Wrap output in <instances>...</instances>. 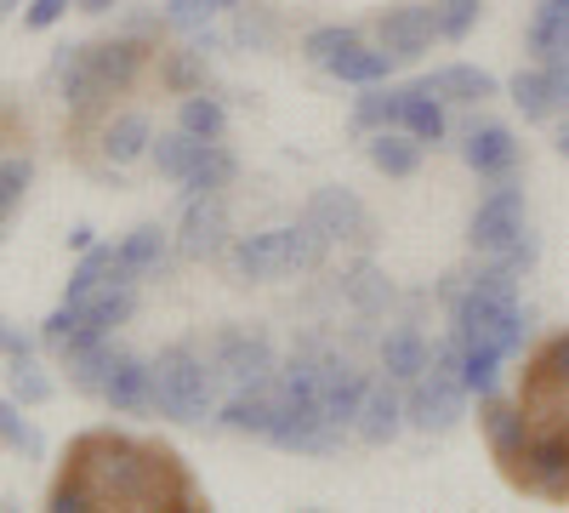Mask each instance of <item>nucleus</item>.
Masks as SVG:
<instances>
[{
  "label": "nucleus",
  "instance_id": "f257e3e1",
  "mask_svg": "<svg viewBox=\"0 0 569 513\" xmlns=\"http://www.w3.org/2000/svg\"><path fill=\"white\" fill-rule=\"evenodd\" d=\"M194 507V485L177 468V456L166 445H142V440H120V434H86L74 440L69 468L52 485V507L58 513H86V507Z\"/></svg>",
  "mask_w": 569,
  "mask_h": 513
},
{
  "label": "nucleus",
  "instance_id": "f03ea898",
  "mask_svg": "<svg viewBox=\"0 0 569 513\" xmlns=\"http://www.w3.org/2000/svg\"><path fill=\"white\" fill-rule=\"evenodd\" d=\"M330 240L302 217V223H279V228H262V235H246L228 246V263L240 279L251 286H279V279H297V274H313L325 263Z\"/></svg>",
  "mask_w": 569,
  "mask_h": 513
},
{
  "label": "nucleus",
  "instance_id": "7ed1b4c3",
  "mask_svg": "<svg viewBox=\"0 0 569 513\" xmlns=\"http://www.w3.org/2000/svg\"><path fill=\"white\" fill-rule=\"evenodd\" d=\"M154 411L188 428L217 416V365L194 343H171L154 354Z\"/></svg>",
  "mask_w": 569,
  "mask_h": 513
},
{
  "label": "nucleus",
  "instance_id": "20e7f679",
  "mask_svg": "<svg viewBox=\"0 0 569 513\" xmlns=\"http://www.w3.org/2000/svg\"><path fill=\"white\" fill-rule=\"evenodd\" d=\"M467 383H461V343L456 332L445 337V348H433V365L416 383H405V423L416 434H450L467 416Z\"/></svg>",
  "mask_w": 569,
  "mask_h": 513
},
{
  "label": "nucleus",
  "instance_id": "39448f33",
  "mask_svg": "<svg viewBox=\"0 0 569 513\" xmlns=\"http://www.w3.org/2000/svg\"><path fill=\"white\" fill-rule=\"evenodd\" d=\"M530 228V200H525V189L518 182H496V189L479 200V211H472V223H467V246L479 251V257H501L518 235Z\"/></svg>",
  "mask_w": 569,
  "mask_h": 513
},
{
  "label": "nucleus",
  "instance_id": "423d86ee",
  "mask_svg": "<svg viewBox=\"0 0 569 513\" xmlns=\"http://www.w3.org/2000/svg\"><path fill=\"white\" fill-rule=\"evenodd\" d=\"M211 365L233 388H251V383H268L279 371V348H273L268 332H257V325H222L211 337Z\"/></svg>",
  "mask_w": 569,
  "mask_h": 513
},
{
  "label": "nucleus",
  "instance_id": "0eeeda50",
  "mask_svg": "<svg viewBox=\"0 0 569 513\" xmlns=\"http://www.w3.org/2000/svg\"><path fill=\"white\" fill-rule=\"evenodd\" d=\"M370 383H376V377H370L365 365H353L348 354H337L330 343H319V405H325V416H330V423H337L342 434L359 423Z\"/></svg>",
  "mask_w": 569,
  "mask_h": 513
},
{
  "label": "nucleus",
  "instance_id": "6e6552de",
  "mask_svg": "<svg viewBox=\"0 0 569 513\" xmlns=\"http://www.w3.org/2000/svg\"><path fill=\"white\" fill-rule=\"evenodd\" d=\"M228 223V200L222 195H182V223H177V251L194 263H217L233 240Z\"/></svg>",
  "mask_w": 569,
  "mask_h": 513
},
{
  "label": "nucleus",
  "instance_id": "1a4fd4ad",
  "mask_svg": "<svg viewBox=\"0 0 569 513\" xmlns=\"http://www.w3.org/2000/svg\"><path fill=\"white\" fill-rule=\"evenodd\" d=\"M308 223L319 228L330 246H365V240H370V206H365L353 189H342V182H330V189H313V200H308Z\"/></svg>",
  "mask_w": 569,
  "mask_h": 513
},
{
  "label": "nucleus",
  "instance_id": "9d476101",
  "mask_svg": "<svg viewBox=\"0 0 569 513\" xmlns=\"http://www.w3.org/2000/svg\"><path fill=\"white\" fill-rule=\"evenodd\" d=\"M131 314H137V286H103V292H91L74 308V332H69V343L58 354H69L80 343H114V332H120V325H131Z\"/></svg>",
  "mask_w": 569,
  "mask_h": 513
},
{
  "label": "nucleus",
  "instance_id": "9b49d317",
  "mask_svg": "<svg viewBox=\"0 0 569 513\" xmlns=\"http://www.w3.org/2000/svg\"><path fill=\"white\" fill-rule=\"evenodd\" d=\"M154 46L137 40V34H114V40H91L86 46V63L91 75H98V86L109 91V98H126V91L142 80V69H149Z\"/></svg>",
  "mask_w": 569,
  "mask_h": 513
},
{
  "label": "nucleus",
  "instance_id": "f8f14e48",
  "mask_svg": "<svg viewBox=\"0 0 569 513\" xmlns=\"http://www.w3.org/2000/svg\"><path fill=\"white\" fill-rule=\"evenodd\" d=\"M98 399H103L114 416H149V411H154V359H137V354H120V348H114Z\"/></svg>",
  "mask_w": 569,
  "mask_h": 513
},
{
  "label": "nucleus",
  "instance_id": "ddd939ff",
  "mask_svg": "<svg viewBox=\"0 0 569 513\" xmlns=\"http://www.w3.org/2000/svg\"><path fill=\"white\" fill-rule=\"evenodd\" d=\"M439 40V18L433 7H388L382 23H376V46H388L399 63H421Z\"/></svg>",
  "mask_w": 569,
  "mask_h": 513
},
{
  "label": "nucleus",
  "instance_id": "4468645a",
  "mask_svg": "<svg viewBox=\"0 0 569 513\" xmlns=\"http://www.w3.org/2000/svg\"><path fill=\"white\" fill-rule=\"evenodd\" d=\"M217 428L228 434H251V440H268L273 423H279V394H273V377L268 383H251V388H233L228 399H217Z\"/></svg>",
  "mask_w": 569,
  "mask_h": 513
},
{
  "label": "nucleus",
  "instance_id": "2eb2a0df",
  "mask_svg": "<svg viewBox=\"0 0 569 513\" xmlns=\"http://www.w3.org/2000/svg\"><path fill=\"white\" fill-rule=\"evenodd\" d=\"M461 160H467L472 177H485V182L512 177V171H518V137H512V126L479 120V126L467 131V144H461Z\"/></svg>",
  "mask_w": 569,
  "mask_h": 513
},
{
  "label": "nucleus",
  "instance_id": "dca6fc26",
  "mask_svg": "<svg viewBox=\"0 0 569 513\" xmlns=\"http://www.w3.org/2000/svg\"><path fill=\"white\" fill-rule=\"evenodd\" d=\"M405 428H410V423H405V383H393L388 371H382V377L370 383V394H365V411H359L353 434H359L365 445H393Z\"/></svg>",
  "mask_w": 569,
  "mask_h": 513
},
{
  "label": "nucleus",
  "instance_id": "f3484780",
  "mask_svg": "<svg viewBox=\"0 0 569 513\" xmlns=\"http://www.w3.org/2000/svg\"><path fill=\"white\" fill-rule=\"evenodd\" d=\"M421 86L433 91L445 109H479V103L501 98V80L490 69H479V63H445L433 75H421Z\"/></svg>",
  "mask_w": 569,
  "mask_h": 513
},
{
  "label": "nucleus",
  "instance_id": "a211bd4d",
  "mask_svg": "<svg viewBox=\"0 0 569 513\" xmlns=\"http://www.w3.org/2000/svg\"><path fill=\"white\" fill-rule=\"evenodd\" d=\"M485 434H490L496 462L512 474V468H518V456H525V445H530V411L518 405V399L485 394Z\"/></svg>",
  "mask_w": 569,
  "mask_h": 513
},
{
  "label": "nucleus",
  "instance_id": "6ab92c4d",
  "mask_svg": "<svg viewBox=\"0 0 569 513\" xmlns=\"http://www.w3.org/2000/svg\"><path fill=\"white\" fill-rule=\"evenodd\" d=\"M166 251H171V235H166L160 223L131 228V235L114 246V286H137L142 274H154L166 263Z\"/></svg>",
  "mask_w": 569,
  "mask_h": 513
},
{
  "label": "nucleus",
  "instance_id": "aec40b11",
  "mask_svg": "<svg viewBox=\"0 0 569 513\" xmlns=\"http://www.w3.org/2000/svg\"><path fill=\"white\" fill-rule=\"evenodd\" d=\"M427 365H433V348H427L421 325H410V319L388 325V332H382V371H388V377L393 383H416Z\"/></svg>",
  "mask_w": 569,
  "mask_h": 513
},
{
  "label": "nucleus",
  "instance_id": "412c9836",
  "mask_svg": "<svg viewBox=\"0 0 569 513\" xmlns=\"http://www.w3.org/2000/svg\"><path fill=\"white\" fill-rule=\"evenodd\" d=\"M98 149H103V160L120 171V166H137L142 155L154 149V126H149V115H137V109H126V115H114L109 126H103V137H98Z\"/></svg>",
  "mask_w": 569,
  "mask_h": 513
},
{
  "label": "nucleus",
  "instance_id": "4be33fe9",
  "mask_svg": "<svg viewBox=\"0 0 569 513\" xmlns=\"http://www.w3.org/2000/svg\"><path fill=\"white\" fill-rule=\"evenodd\" d=\"M365 155H370V166L382 171V177L405 182V177H416V171H421V155H427V144H416L410 131L388 126V131H370V137H365Z\"/></svg>",
  "mask_w": 569,
  "mask_h": 513
},
{
  "label": "nucleus",
  "instance_id": "5701e85b",
  "mask_svg": "<svg viewBox=\"0 0 569 513\" xmlns=\"http://www.w3.org/2000/svg\"><path fill=\"white\" fill-rule=\"evenodd\" d=\"M399 131H410L416 144H427V149H439L445 144V131H450V115H445V103L427 91L421 80L416 86H405V109H399Z\"/></svg>",
  "mask_w": 569,
  "mask_h": 513
},
{
  "label": "nucleus",
  "instance_id": "b1692460",
  "mask_svg": "<svg viewBox=\"0 0 569 513\" xmlns=\"http://www.w3.org/2000/svg\"><path fill=\"white\" fill-rule=\"evenodd\" d=\"M393 69H399V58L388 52V46H365V40H359L353 52H342V58L330 63L325 75H330V80H342V86H359V91H365V86H388V80H393Z\"/></svg>",
  "mask_w": 569,
  "mask_h": 513
},
{
  "label": "nucleus",
  "instance_id": "393cba45",
  "mask_svg": "<svg viewBox=\"0 0 569 513\" xmlns=\"http://www.w3.org/2000/svg\"><path fill=\"white\" fill-rule=\"evenodd\" d=\"M200 155H206V137H194V131H160L154 137V149H149V160H154V171L160 177H171V182H188V171L200 166Z\"/></svg>",
  "mask_w": 569,
  "mask_h": 513
},
{
  "label": "nucleus",
  "instance_id": "a878e982",
  "mask_svg": "<svg viewBox=\"0 0 569 513\" xmlns=\"http://www.w3.org/2000/svg\"><path fill=\"white\" fill-rule=\"evenodd\" d=\"M103 286H114V246H86L80 251V263H74V274H69V286H63V303L69 308H80L91 292H103Z\"/></svg>",
  "mask_w": 569,
  "mask_h": 513
},
{
  "label": "nucleus",
  "instance_id": "bb28decb",
  "mask_svg": "<svg viewBox=\"0 0 569 513\" xmlns=\"http://www.w3.org/2000/svg\"><path fill=\"white\" fill-rule=\"evenodd\" d=\"M525 46L536 52V63H547L552 52H563V46H569V7H563V0H541V7L530 12Z\"/></svg>",
  "mask_w": 569,
  "mask_h": 513
},
{
  "label": "nucleus",
  "instance_id": "cd10ccee",
  "mask_svg": "<svg viewBox=\"0 0 569 513\" xmlns=\"http://www.w3.org/2000/svg\"><path fill=\"white\" fill-rule=\"evenodd\" d=\"M507 98H512V109L525 115L530 126H541V120H552V115H558L552 86H547V69H541V63H536V69H518V75L507 80Z\"/></svg>",
  "mask_w": 569,
  "mask_h": 513
},
{
  "label": "nucleus",
  "instance_id": "c85d7f7f",
  "mask_svg": "<svg viewBox=\"0 0 569 513\" xmlns=\"http://www.w3.org/2000/svg\"><path fill=\"white\" fill-rule=\"evenodd\" d=\"M399 109H405V86H365V98L353 103V131L359 137L388 131L399 126Z\"/></svg>",
  "mask_w": 569,
  "mask_h": 513
},
{
  "label": "nucleus",
  "instance_id": "c756f323",
  "mask_svg": "<svg viewBox=\"0 0 569 513\" xmlns=\"http://www.w3.org/2000/svg\"><path fill=\"white\" fill-rule=\"evenodd\" d=\"M177 126H182V131H194V137H206V144H222L228 109H222V98H211V91L200 86V91H188V98L177 103Z\"/></svg>",
  "mask_w": 569,
  "mask_h": 513
},
{
  "label": "nucleus",
  "instance_id": "7c9ffc66",
  "mask_svg": "<svg viewBox=\"0 0 569 513\" xmlns=\"http://www.w3.org/2000/svg\"><path fill=\"white\" fill-rule=\"evenodd\" d=\"M279 12L273 7H262V0H240V7H233V46H251V52H273L279 46Z\"/></svg>",
  "mask_w": 569,
  "mask_h": 513
},
{
  "label": "nucleus",
  "instance_id": "2f4dec72",
  "mask_svg": "<svg viewBox=\"0 0 569 513\" xmlns=\"http://www.w3.org/2000/svg\"><path fill=\"white\" fill-rule=\"evenodd\" d=\"M342 297H348L359 314H382V308L393 303V286L382 279V268H376V263H353V268L342 274Z\"/></svg>",
  "mask_w": 569,
  "mask_h": 513
},
{
  "label": "nucleus",
  "instance_id": "473e14b6",
  "mask_svg": "<svg viewBox=\"0 0 569 513\" xmlns=\"http://www.w3.org/2000/svg\"><path fill=\"white\" fill-rule=\"evenodd\" d=\"M359 40H365V34H359L353 23H319V29H308V34H302V58H308L313 69H330L342 52H353Z\"/></svg>",
  "mask_w": 569,
  "mask_h": 513
},
{
  "label": "nucleus",
  "instance_id": "72a5a7b5",
  "mask_svg": "<svg viewBox=\"0 0 569 513\" xmlns=\"http://www.w3.org/2000/svg\"><path fill=\"white\" fill-rule=\"evenodd\" d=\"M233 177H240V160H233V155H228L222 144H206L200 166L188 171V182H182V195H222Z\"/></svg>",
  "mask_w": 569,
  "mask_h": 513
},
{
  "label": "nucleus",
  "instance_id": "f704fd0d",
  "mask_svg": "<svg viewBox=\"0 0 569 513\" xmlns=\"http://www.w3.org/2000/svg\"><path fill=\"white\" fill-rule=\"evenodd\" d=\"M501 365H507V354L501 348H490V343H472V348H461V383H467V394H496L501 388Z\"/></svg>",
  "mask_w": 569,
  "mask_h": 513
},
{
  "label": "nucleus",
  "instance_id": "c9c22d12",
  "mask_svg": "<svg viewBox=\"0 0 569 513\" xmlns=\"http://www.w3.org/2000/svg\"><path fill=\"white\" fill-rule=\"evenodd\" d=\"M7 394H12L23 411H34V405L52 399L58 388H52V377H46V371L34 365V354H29V359H12V365H7Z\"/></svg>",
  "mask_w": 569,
  "mask_h": 513
},
{
  "label": "nucleus",
  "instance_id": "e433bc0d",
  "mask_svg": "<svg viewBox=\"0 0 569 513\" xmlns=\"http://www.w3.org/2000/svg\"><path fill=\"white\" fill-rule=\"evenodd\" d=\"M29 177H34V160H29V155H0V223L23 206Z\"/></svg>",
  "mask_w": 569,
  "mask_h": 513
},
{
  "label": "nucleus",
  "instance_id": "4c0bfd02",
  "mask_svg": "<svg viewBox=\"0 0 569 513\" xmlns=\"http://www.w3.org/2000/svg\"><path fill=\"white\" fill-rule=\"evenodd\" d=\"M433 18H439V40H467L472 23L485 18V0H433Z\"/></svg>",
  "mask_w": 569,
  "mask_h": 513
},
{
  "label": "nucleus",
  "instance_id": "58836bf2",
  "mask_svg": "<svg viewBox=\"0 0 569 513\" xmlns=\"http://www.w3.org/2000/svg\"><path fill=\"white\" fill-rule=\"evenodd\" d=\"M525 383H569V332H558V337H547V343L536 348Z\"/></svg>",
  "mask_w": 569,
  "mask_h": 513
},
{
  "label": "nucleus",
  "instance_id": "ea45409f",
  "mask_svg": "<svg viewBox=\"0 0 569 513\" xmlns=\"http://www.w3.org/2000/svg\"><path fill=\"white\" fill-rule=\"evenodd\" d=\"M0 445H7V451H23V456H40V434L23 423V405L7 394V399H0Z\"/></svg>",
  "mask_w": 569,
  "mask_h": 513
},
{
  "label": "nucleus",
  "instance_id": "a19ab883",
  "mask_svg": "<svg viewBox=\"0 0 569 513\" xmlns=\"http://www.w3.org/2000/svg\"><path fill=\"white\" fill-rule=\"evenodd\" d=\"M501 263H507L512 274H530V268L541 263V235H536V228H525V235H518V240L501 251Z\"/></svg>",
  "mask_w": 569,
  "mask_h": 513
},
{
  "label": "nucleus",
  "instance_id": "79ce46f5",
  "mask_svg": "<svg viewBox=\"0 0 569 513\" xmlns=\"http://www.w3.org/2000/svg\"><path fill=\"white\" fill-rule=\"evenodd\" d=\"M166 23L171 29H206L211 7H206V0H166Z\"/></svg>",
  "mask_w": 569,
  "mask_h": 513
},
{
  "label": "nucleus",
  "instance_id": "37998d69",
  "mask_svg": "<svg viewBox=\"0 0 569 513\" xmlns=\"http://www.w3.org/2000/svg\"><path fill=\"white\" fill-rule=\"evenodd\" d=\"M541 69H547V86H552V103L569 109V46H563V52H552Z\"/></svg>",
  "mask_w": 569,
  "mask_h": 513
},
{
  "label": "nucleus",
  "instance_id": "c03bdc74",
  "mask_svg": "<svg viewBox=\"0 0 569 513\" xmlns=\"http://www.w3.org/2000/svg\"><path fill=\"white\" fill-rule=\"evenodd\" d=\"M69 7H74V0H29V12H23V29H34V34H40V29H52V23H58V18H63Z\"/></svg>",
  "mask_w": 569,
  "mask_h": 513
},
{
  "label": "nucleus",
  "instance_id": "a18cd8bd",
  "mask_svg": "<svg viewBox=\"0 0 569 513\" xmlns=\"http://www.w3.org/2000/svg\"><path fill=\"white\" fill-rule=\"evenodd\" d=\"M0 354H7V359H29V354H34V343L18 332L12 319H0Z\"/></svg>",
  "mask_w": 569,
  "mask_h": 513
},
{
  "label": "nucleus",
  "instance_id": "49530a36",
  "mask_svg": "<svg viewBox=\"0 0 569 513\" xmlns=\"http://www.w3.org/2000/svg\"><path fill=\"white\" fill-rule=\"evenodd\" d=\"M86 246H98V228H86V223H80L74 235H69V251H86Z\"/></svg>",
  "mask_w": 569,
  "mask_h": 513
},
{
  "label": "nucleus",
  "instance_id": "de8ad7c7",
  "mask_svg": "<svg viewBox=\"0 0 569 513\" xmlns=\"http://www.w3.org/2000/svg\"><path fill=\"white\" fill-rule=\"evenodd\" d=\"M74 7H80V12H91V18H98V12H114L120 0H74Z\"/></svg>",
  "mask_w": 569,
  "mask_h": 513
},
{
  "label": "nucleus",
  "instance_id": "09e8293b",
  "mask_svg": "<svg viewBox=\"0 0 569 513\" xmlns=\"http://www.w3.org/2000/svg\"><path fill=\"white\" fill-rule=\"evenodd\" d=\"M206 7H211V18H217V12H233L240 0H206Z\"/></svg>",
  "mask_w": 569,
  "mask_h": 513
},
{
  "label": "nucleus",
  "instance_id": "8fccbe9b",
  "mask_svg": "<svg viewBox=\"0 0 569 513\" xmlns=\"http://www.w3.org/2000/svg\"><path fill=\"white\" fill-rule=\"evenodd\" d=\"M558 155H563V160H569V126H563V131H558Z\"/></svg>",
  "mask_w": 569,
  "mask_h": 513
},
{
  "label": "nucleus",
  "instance_id": "3c124183",
  "mask_svg": "<svg viewBox=\"0 0 569 513\" xmlns=\"http://www.w3.org/2000/svg\"><path fill=\"white\" fill-rule=\"evenodd\" d=\"M12 7H18V0H0V23H7V18H12Z\"/></svg>",
  "mask_w": 569,
  "mask_h": 513
},
{
  "label": "nucleus",
  "instance_id": "603ef678",
  "mask_svg": "<svg viewBox=\"0 0 569 513\" xmlns=\"http://www.w3.org/2000/svg\"><path fill=\"white\" fill-rule=\"evenodd\" d=\"M563 7H569V0H563Z\"/></svg>",
  "mask_w": 569,
  "mask_h": 513
}]
</instances>
